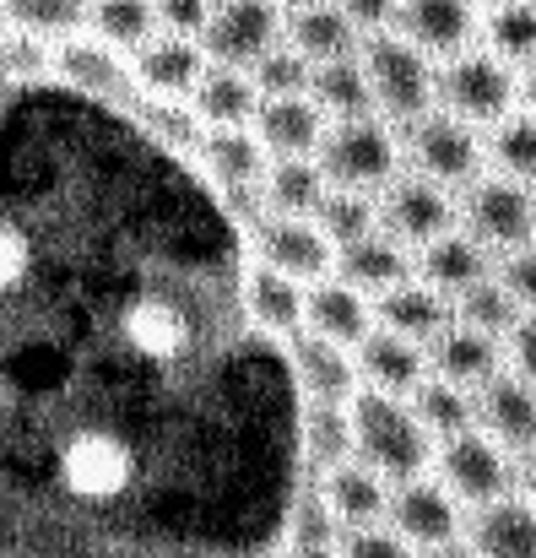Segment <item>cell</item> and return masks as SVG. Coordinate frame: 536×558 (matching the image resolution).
<instances>
[{"label": "cell", "instance_id": "cell-1", "mask_svg": "<svg viewBox=\"0 0 536 558\" xmlns=\"http://www.w3.org/2000/svg\"><path fill=\"white\" fill-rule=\"evenodd\" d=\"M348 423H353V461H363L368 472H379L390 488L401 483H417L434 472V439L428 428L417 423V412L401 401V396H379V390H363L348 401Z\"/></svg>", "mask_w": 536, "mask_h": 558}, {"label": "cell", "instance_id": "cell-2", "mask_svg": "<svg viewBox=\"0 0 536 558\" xmlns=\"http://www.w3.org/2000/svg\"><path fill=\"white\" fill-rule=\"evenodd\" d=\"M357 65L368 76L374 114L385 125H412V120L439 109V65L428 54H417L406 38H395V33L363 38L357 44Z\"/></svg>", "mask_w": 536, "mask_h": 558}, {"label": "cell", "instance_id": "cell-3", "mask_svg": "<svg viewBox=\"0 0 536 558\" xmlns=\"http://www.w3.org/2000/svg\"><path fill=\"white\" fill-rule=\"evenodd\" d=\"M401 136L395 125H385L379 114L368 120H342L326 131L315 163L326 174L331 190H357V195H385V190L401 180Z\"/></svg>", "mask_w": 536, "mask_h": 558}, {"label": "cell", "instance_id": "cell-4", "mask_svg": "<svg viewBox=\"0 0 536 558\" xmlns=\"http://www.w3.org/2000/svg\"><path fill=\"white\" fill-rule=\"evenodd\" d=\"M60 488L82 505H120L142 483V456L114 428H76L54 456Z\"/></svg>", "mask_w": 536, "mask_h": 558}, {"label": "cell", "instance_id": "cell-5", "mask_svg": "<svg viewBox=\"0 0 536 558\" xmlns=\"http://www.w3.org/2000/svg\"><path fill=\"white\" fill-rule=\"evenodd\" d=\"M401 153L412 158V174L444 185L450 195L455 190H472L483 180V169H488V147H483L477 125H466V120H455L444 109L412 120L406 136H401Z\"/></svg>", "mask_w": 536, "mask_h": 558}, {"label": "cell", "instance_id": "cell-6", "mask_svg": "<svg viewBox=\"0 0 536 558\" xmlns=\"http://www.w3.org/2000/svg\"><path fill=\"white\" fill-rule=\"evenodd\" d=\"M521 104V71L494 60L488 49H466L439 65V109L466 120V125H499Z\"/></svg>", "mask_w": 536, "mask_h": 558}, {"label": "cell", "instance_id": "cell-7", "mask_svg": "<svg viewBox=\"0 0 536 558\" xmlns=\"http://www.w3.org/2000/svg\"><path fill=\"white\" fill-rule=\"evenodd\" d=\"M434 466H439V483L455 494V505H461V510H488V505L510 499V494H515V483H521L515 456H510V450H499L483 428L444 439V445H439V456H434Z\"/></svg>", "mask_w": 536, "mask_h": 558}, {"label": "cell", "instance_id": "cell-8", "mask_svg": "<svg viewBox=\"0 0 536 558\" xmlns=\"http://www.w3.org/2000/svg\"><path fill=\"white\" fill-rule=\"evenodd\" d=\"M461 222L488 255L526 250L536 244V190L515 185L504 174H483L472 190H461Z\"/></svg>", "mask_w": 536, "mask_h": 558}, {"label": "cell", "instance_id": "cell-9", "mask_svg": "<svg viewBox=\"0 0 536 558\" xmlns=\"http://www.w3.org/2000/svg\"><path fill=\"white\" fill-rule=\"evenodd\" d=\"M282 22H288L282 0H217L211 22L200 33V49H206L211 65L249 71L266 49L282 44Z\"/></svg>", "mask_w": 536, "mask_h": 558}, {"label": "cell", "instance_id": "cell-10", "mask_svg": "<svg viewBox=\"0 0 536 558\" xmlns=\"http://www.w3.org/2000/svg\"><path fill=\"white\" fill-rule=\"evenodd\" d=\"M255 266L299 282V288H315L326 277H337V250L331 239L315 228V217H271L260 211L255 217Z\"/></svg>", "mask_w": 536, "mask_h": 558}, {"label": "cell", "instance_id": "cell-11", "mask_svg": "<svg viewBox=\"0 0 536 558\" xmlns=\"http://www.w3.org/2000/svg\"><path fill=\"white\" fill-rule=\"evenodd\" d=\"M455 222H461L455 195L444 185H434V180H423V174H401L395 185L379 195V233H390L412 255L428 250L434 239L455 233Z\"/></svg>", "mask_w": 536, "mask_h": 558}, {"label": "cell", "instance_id": "cell-12", "mask_svg": "<svg viewBox=\"0 0 536 558\" xmlns=\"http://www.w3.org/2000/svg\"><path fill=\"white\" fill-rule=\"evenodd\" d=\"M385 526H390L406 548L434 554V548H444V543H461L466 510L455 505V494H450L439 477H417V483L390 488V515H385Z\"/></svg>", "mask_w": 536, "mask_h": 558}, {"label": "cell", "instance_id": "cell-13", "mask_svg": "<svg viewBox=\"0 0 536 558\" xmlns=\"http://www.w3.org/2000/svg\"><path fill=\"white\" fill-rule=\"evenodd\" d=\"M395 38H406L417 54L428 60H455L466 49H477L483 38V11L472 0H401L395 5Z\"/></svg>", "mask_w": 536, "mask_h": 558}, {"label": "cell", "instance_id": "cell-14", "mask_svg": "<svg viewBox=\"0 0 536 558\" xmlns=\"http://www.w3.org/2000/svg\"><path fill=\"white\" fill-rule=\"evenodd\" d=\"M54 71L76 87V93H93V98H114V104H142L136 93V71H131V54L98 44L93 33H76V38H60L54 44Z\"/></svg>", "mask_w": 536, "mask_h": 558}, {"label": "cell", "instance_id": "cell-15", "mask_svg": "<svg viewBox=\"0 0 536 558\" xmlns=\"http://www.w3.org/2000/svg\"><path fill=\"white\" fill-rule=\"evenodd\" d=\"M206 49L200 38H174V33H158L153 44H142L131 54V71H136V87L147 98H163V104H190V93L200 87L206 76Z\"/></svg>", "mask_w": 536, "mask_h": 558}, {"label": "cell", "instance_id": "cell-16", "mask_svg": "<svg viewBox=\"0 0 536 558\" xmlns=\"http://www.w3.org/2000/svg\"><path fill=\"white\" fill-rule=\"evenodd\" d=\"M288 369L304 401H320V407H348L357 396V364L348 348L337 342H320L309 331L288 337Z\"/></svg>", "mask_w": 536, "mask_h": 558}, {"label": "cell", "instance_id": "cell-17", "mask_svg": "<svg viewBox=\"0 0 536 558\" xmlns=\"http://www.w3.org/2000/svg\"><path fill=\"white\" fill-rule=\"evenodd\" d=\"M255 142L266 147V158L271 163H288V158H315L320 153V142H326V131H331V120L315 109V98L304 93V98H266L260 109H255Z\"/></svg>", "mask_w": 536, "mask_h": 558}, {"label": "cell", "instance_id": "cell-18", "mask_svg": "<svg viewBox=\"0 0 536 558\" xmlns=\"http://www.w3.org/2000/svg\"><path fill=\"white\" fill-rule=\"evenodd\" d=\"M477 428L510 456L536 450V385L515 374H494L477 390Z\"/></svg>", "mask_w": 536, "mask_h": 558}, {"label": "cell", "instance_id": "cell-19", "mask_svg": "<svg viewBox=\"0 0 536 558\" xmlns=\"http://www.w3.org/2000/svg\"><path fill=\"white\" fill-rule=\"evenodd\" d=\"M315 494L337 515L342 537L348 532H368V526H385V515H390V483L379 472H368L363 461H342V466L320 472L315 477Z\"/></svg>", "mask_w": 536, "mask_h": 558}, {"label": "cell", "instance_id": "cell-20", "mask_svg": "<svg viewBox=\"0 0 536 558\" xmlns=\"http://www.w3.org/2000/svg\"><path fill=\"white\" fill-rule=\"evenodd\" d=\"M353 364H357V385L363 390H379V396H412L423 379H428V353L385 326H374L363 342L353 348Z\"/></svg>", "mask_w": 536, "mask_h": 558}, {"label": "cell", "instance_id": "cell-21", "mask_svg": "<svg viewBox=\"0 0 536 558\" xmlns=\"http://www.w3.org/2000/svg\"><path fill=\"white\" fill-rule=\"evenodd\" d=\"M374 326H385V331H395V337H406L428 353V342H439L455 326V304L439 288L412 277V282L390 288L385 299H374Z\"/></svg>", "mask_w": 536, "mask_h": 558}, {"label": "cell", "instance_id": "cell-22", "mask_svg": "<svg viewBox=\"0 0 536 558\" xmlns=\"http://www.w3.org/2000/svg\"><path fill=\"white\" fill-rule=\"evenodd\" d=\"M282 38L309 60V65H337V60H353L363 33L342 16L337 0H299L288 5V22H282Z\"/></svg>", "mask_w": 536, "mask_h": 558}, {"label": "cell", "instance_id": "cell-23", "mask_svg": "<svg viewBox=\"0 0 536 558\" xmlns=\"http://www.w3.org/2000/svg\"><path fill=\"white\" fill-rule=\"evenodd\" d=\"M304 331L337 348H357L374 331V299H363L342 277H326L315 288H304Z\"/></svg>", "mask_w": 536, "mask_h": 558}, {"label": "cell", "instance_id": "cell-24", "mask_svg": "<svg viewBox=\"0 0 536 558\" xmlns=\"http://www.w3.org/2000/svg\"><path fill=\"white\" fill-rule=\"evenodd\" d=\"M488 277H494V255H488V250H483L466 228H455V233L434 239L428 250H417V282L439 288L450 304H455L466 288L488 282Z\"/></svg>", "mask_w": 536, "mask_h": 558}, {"label": "cell", "instance_id": "cell-25", "mask_svg": "<svg viewBox=\"0 0 536 558\" xmlns=\"http://www.w3.org/2000/svg\"><path fill=\"white\" fill-rule=\"evenodd\" d=\"M337 277L348 288H357L363 299H385L390 288H401V282L417 277V255L406 244H395L390 233H368L363 244L337 255Z\"/></svg>", "mask_w": 536, "mask_h": 558}, {"label": "cell", "instance_id": "cell-26", "mask_svg": "<svg viewBox=\"0 0 536 558\" xmlns=\"http://www.w3.org/2000/svg\"><path fill=\"white\" fill-rule=\"evenodd\" d=\"M195 158H200L206 180L217 190H228V195L260 190L266 169H271V158H266V147L255 142V131H206L200 147H195Z\"/></svg>", "mask_w": 536, "mask_h": 558}, {"label": "cell", "instance_id": "cell-27", "mask_svg": "<svg viewBox=\"0 0 536 558\" xmlns=\"http://www.w3.org/2000/svg\"><path fill=\"white\" fill-rule=\"evenodd\" d=\"M428 374H439L461 390H483L494 374H504V342L466 331V326H450L439 342H428Z\"/></svg>", "mask_w": 536, "mask_h": 558}, {"label": "cell", "instance_id": "cell-28", "mask_svg": "<svg viewBox=\"0 0 536 558\" xmlns=\"http://www.w3.org/2000/svg\"><path fill=\"white\" fill-rule=\"evenodd\" d=\"M255 109H260V93H255L249 71L206 65L200 87L190 93V114L200 120V131H249Z\"/></svg>", "mask_w": 536, "mask_h": 558}, {"label": "cell", "instance_id": "cell-29", "mask_svg": "<svg viewBox=\"0 0 536 558\" xmlns=\"http://www.w3.org/2000/svg\"><path fill=\"white\" fill-rule=\"evenodd\" d=\"M120 337H125V348H131L136 359H147V364H174L179 353L190 348V320H184V310L169 304V299H136V304L125 310V320H120Z\"/></svg>", "mask_w": 536, "mask_h": 558}, {"label": "cell", "instance_id": "cell-30", "mask_svg": "<svg viewBox=\"0 0 536 558\" xmlns=\"http://www.w3.org/2000/svg\"><path fill=\"white\" fill-rule=\"evenodd\" d=\"M466 543L477 558H536V505L532 499H499L472 515Z\"/></svg>", "mask_w": 536, "mask_h": 558}, {"label": "cell", "instance_id": "cell-31", "mask_svg": "<svg viewBox=\"0 0 536 558\" xmlns=\"http://www.w3.org/2000/svg\"><path fill=\"white\" fill-rule=\"evenodd\" d=\"M244 310H249V320L266 331V337H299L304 331V288L299 282H288V277H277V271H266V266H249V277H244Z\"/></svg>", "mask_w": 536, "mask_h": 558}, {"label": "cell", "instance_id": "cell-32", "mask_svg": "<svg viewBox=\"0 0 536 558\" xmlns=\"http://www.w3.org/2000/svg\"><path fill=\"white\" fill-rule=\"evenodd\" d=\"M406 407L417 412V423L428 428L434 445H444V439L477 428V390H461V385H450V379H439V374H428V379L406 396Z\"/></svg>", "mask_w": 536, "mask_h": 558}, {"label": "cell", "instance_id": "cell-33", "mask_svg": "<svg viewBox=\"0 0 536 558\" xmlns=\"http://www.w3.org/2000/svg\"><path fill=\"white\" fill-rule=\"evenodd\" d=\"M299 461L320 477L342 461H353V423H348V407H320V401H304L299 412Z\"/></svg>", "mask_w": 536, "mask_h": 558}, {"label": "cell", "instance_id": "cell-34", "mask_svg": "<svg viewBox=\"0 0 536 558\" xmlns=\"http://www.w3.org/2000/svg\"><path fill=\"white\" fill-rule=\"evenodd\" d=\"M483 49L494 60H504L510 71H532L536 65V5L532 0H499L483 16Z\"/></svg>", "mask_w": 536, "mask_h": 558}, {"label": "cell", "instance_id": "cell-35", "mask_svg": "<svg viewBox=\"0 0 536 558\" xmlns=\"http://www.w3.org/2000/svg\"><path fill=\"white\" fill-rule=\"evenodd\" d=\"M326 174L315 158H288V163H271L266 180H260V201L271 217H315L320 201H326Z\"/></svg>", "mask_w": 536, "mask_h": 558}, {"label": "cell", "instance_id": "cell-36", "mask_svg": "<svg viewBox=\"0 0 536 558\" xmlns=\"http://www.w3.org/2000/svg\"><path fill=\"white\" fill-rule=\"evenodd\" d=\"M87 33L120 54H136L142 44L158 38V0H93Z\"/></svg>", "mask_w": 536, "mask_h": 558}, {"label": "cell", "instance_id": "cell-37", "mask_svg": "<svg viewBox=\"0 0 536 558\" xmlns=\"http://www.w3.org/2000/svg\"><path fill=\"white\" fill-rule=\"evenodd\" d=\"M309 98H315V109H320L331 125H342V120H368V114H374V93H368V76H363L357 54L353 60H337V65H315Z\"/></svg>", "mask_w": 536, "mask_h": 558}, {"label": "cell", "instance_id": "cell-38", "mask_svg": "<svg viewBox=\"0 0 536 558\" xmlns=\"http://www.w3.org/2000/svg\"><path fill=\"white\" fill-rule=\"evenodd\" d=\"M483 147H488L494 174H504V180H515V185L536 190V114H526V109L504 114V120L488 131Z\"/></svg>", "mask_w": 536, "mask_h": 558}, {"label": "cell", "instance_id": "cell-39", "mask_svg": "<svg viewBox=\"0 0 536 558\" xmlns=\"http://www.w3.org/2000/svg\"><path fill=\"white\" fill-rule=\"evenodd\" d=\"M315 228L331 239V250H353L368 233H379V195H357V190H326L320 211H315Z\"/></svg>", "mask_w": 536, "mask_h": 558}, {"label": "cell", "instance_id": "cell-40", "mask_svg": "<svg viewBox=\"0 0 536 558\" xmlns=\"http://www.w3.org/2000/svg\"><path fill=\"white\" fill-rule=\"evenodd\" d=\"M5 11H11V27L16 33H33V38H76L82 27H87V11H93V0H5Z\"/></svg>", "mask_w": 536, "mask_h": 558}, {"label": "cell", "instance_id": "cell-41", "mask_svg": "<svg viewBox=\"0 0 536 558\" xmlns=\"http://www.w3.org/2000/svg\"><path fill=\"white\" fill-rule=\"evenodd\" d=\"M282 548H342V526L315 488H299L282 515Z\"/></svg>", "mask_w": 536, "mask_h": 558}, {"label": "cell", "instance_id": "cell-42", "mask_svg": "<svg viewBox=\"0 0 536 558\" xmlns=\"http://www.w3.org/2000/svg\"><path fill=\"white\" fill-rule=\"evenodd\" d=\"M249 82H255L260 104H266V98H304L309 82H315V65L282 38L277 49H266V54L249 65Z\"/></svg>", "mask_w": 536, "mask_h": 558}, {"label": "cell", "instance_id": "cell-43", "mask_svg": "<svg viewBox=\"0 0 536 558\" xmlns=\"http://www.w3.org/2000/svg\"><path fill=\"white\" fill-rule=\"evenodd\" d=\"M521 320V310H515V299L488 277V282H477V288H466L461 299H455V326H466V331H483V337H510V326Z\"/></svg>", "mask_w": 536, "mask_h": 558}, {"label": "cell", "instance_id": "cell-44", "mask_svg": "<svg viewBox=\"0 0 536 558\" xmlns=\"http://www.w3.org/2000/svg\"><path fill=\"white\" fill-rule=\"evenodd\" d=\"M44 71H54V44H44V38L11 27V33L0 38V82H33V76H44Z\"/></svg>", "mask_w": 536, "mask_h": 558}, {"label": "cell", "instance_id": "cell-45", "mask_svg": "<svg viewBox=\"0 0 536 558\" xmlns=\"http://www.w3.org/2000/svg\"><path fill=\"white\" fill-rule=\"evenodd\" d=\"M136 109H142V125H147V131H153L158 142H169V147H190V153H195V147H200V136H206V131H200V120L190 114V104L142 98Z\"/></svg>", "mask_w": 536, "mask_h": 558}, {"label": "cell", "instance_id": "cell-46", "mask_svg": "<svg viewBox=\"0 0 536 558\" xmlns=\"http://www.w3.org/2000/svg\"><path fill=\"white\" fill-rule=\"evenodd\" d=\"M494 282L515 299L521 315H536V244L499 255V260H494Z\"/></svg>", "mask_w": 536, "mask_h": 558}, {"label": "cell", "instance_id": "cell-47", "mask_svg": "<svg viewBox=\"0 0 536 558\" xmlns=\"http://www.w3.org/2000/svg\"><path fill=\"white\" fill-rule=\"evenodd\" d=\"M211 5H217V0H158V33L200 38L206 22H211Z\"/></svg>", "mask_w": 536, "mask_h": 558}, {"label": "cell", "instance_id": "cell-48", "mask_svg": "<svg viewBox=\"0 0 536 558\" xmlns=\"http://www.w3.org/2000/svg\"><path fill=\"white\" fill-rule=\"evenodd\" d=\"M342 558H417V548H406L390 526H368L342 537Z\"/></svg>", "mask_w": 536, "mask_h": 558}, {"label": "cell", "instance_id": "cell-49", "mask_svg": "<svg viewBox=\"0 0 536 558\" xmlns=\"http://www.w3.org/2000/svg\"><path fill=\"white\" fill-rule=\"evenodd\" d=\"M504 364H510L515 379L536 385V315H521V320L510 326V337H504Z\"/></svg>", "mask_w": 536, "mask_h": 558}, {"label": "cell", "instance_id": "cell-50", "mask_svg": "<svg viewBox=\"0 0 536 558\" xmlns=\"http://www.w3.org/2000/svg\"><path fill=\"white\" fill-rule=\"evenodd\" d=\"M342 5V16L353 22L363 38H374V33H390L395 27V5L401 0H337Z\"/></svg>", "mask_w": 536, "mask_h": 558}, {"label": "cell", "instance_id": "cell-51", "mask_svg": "<svg viewBox=\"0 0 536 558\" xmlns=\"http://www.w3.org/2000/svg\"><path fill=\"white\" fill-rule=\"evenodd\" d=\"M22 277H27V239H22L16 228L0 222V293L16 288Z\"/></svg>", "mask_w": 536, "mask_h": 558}, {"label": "cell", "instance_id": "cell-52", "mask_svg": "<svg viewBox=\"0 0 536 558\" xmlns=\"http://www.w3.org/2000/svg\"><path fill=\"white\" fill-rule=\"evenodd\" d=\"M515 472H521V483H526V499L536 505V450H526V456L515 461Z\"/></svg>", "mask_w": 536, "mask_h": 558}, {"label": "cell", "instance_id": "cell-53", "mask_svg": "<svg viewBox=\"0 0 536 558\" xmlns=\"http://www.w3.org/2000/svg\"><path fill=\"white\" fill-rule=\"evenodd\" d=\"M417 558H477V554H472V543L461 537V543H444V548H434V554H417Z\"/></svg>", "mask_w": 536, "mask_h": 558}, {"label": "cell", "instance_id": "cell-54", "mask_svg": "<svg viewBox=\"0 0 536 558\" xmlns=\"http://www.w3.org/2000/svg\"><path fill=\"white\" fill-rule=\"evenodd\" d=\"M521 104H526V114H536V65L521 76Z\"/></svg>", "mask_w": 536, "mask_h": 558}, {"label": "cell", "instance_id": "cell-55", "mask_svg": "<svg viewBox=\"0 0 536 558\" xmlns=\"http://www.w3.org/2000/svg\"><path fill=\"white\" fill-rule=\"evenodd\" d=\"M282 558H342V548H282Z\"/></svg>", "mask_w": 536, "mask_h": 558}, {"label": "cell", "instance_id": "cell-56", "mask_svg": "<svg viewBox=\"0 0 536 558\" xmlns=\"http://www.w3.org/2000/svg\"><path fill=\"white\" fill-rule=\"evenodd\" d=\"M11 33V11H5V0H0V38Z\"/></svg>", "mask_w": 536, "mask_h": 558}, {"label": "cell", "instance_id": "cell-57", "mask_svg": "<svg viewBox=\"0 0 536 558\" xmlns=\"http://www.w3.org/2000/svg\"><path fill=\"white\" fill-rule=\"evenodd\" d=\"M472 5H499V0H472Z\"/></svg>", "mask_w": 536, "mask_h": 558}, {"label": "cell", "instance_id": "cell-58", "mask_svg": "<svg viewBox=\"0 0 536 558\" xmlns=\"http://www.w3.org/2000/svg\"><path fill=\"white\" fill-rule=\"evenodd\" d=\"M282 5H299V0H282Z\"/></svg>", "mask_w": 536, "mask_h": 558}, {"label": "cell", "instance_id": "cell-59", "mask_svg": "<svg viewBox=\"0 0 536 558\" xmlns=\"http://www.w3.org/2000/svg\"><path fill=\"white\" fill-rule=\"evenodd\" d=\"M532 5H536V0H532Z\"/></svg>", "mask_w": 536, "mask_h": 558}]
</instances>
